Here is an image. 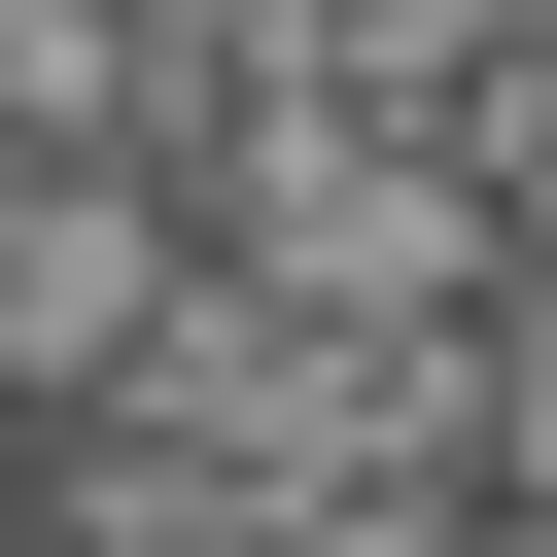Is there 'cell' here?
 Segmentation results:
<instances>
[{
  "label": "cell",
  "mask_w": 557,
  "mask_h": 557,
  "mask_svg": "<svg viewBox=\"0 0 557 557\" xmlns=\"http://www.w3.org/2000/svg\"><path fill=\"white\" fill-rule=\"evenodd\" d=\"M0 557H557V0H0Z\"/></svg>",
  "instance_id": "cell-1"
}]
</instances>
